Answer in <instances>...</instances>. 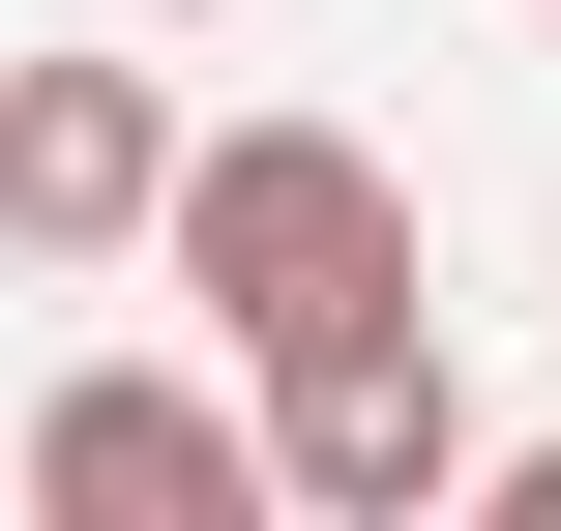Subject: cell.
I'll use <instances>...</instances> for the list:
<instances>
[{"label":"cell","mask_w":561,"mask_h":531,"mask_svg":"<svg viewBox=\"0 0 561 531\" xmlns=\"http://www.w3.org/2000/svg\"><path fill=\"white\" fill-rule=\"evenodd\" d=\"M0 236H30V266L178 236V89H148V59H0Z\"/></svg>","instance_id":"cell-3"},{"label":"cell","mask_w":561,"mask_h":531,"mask_svg":"<svg viewBox=\"0 0 561 531\" xmlns=\"http://www.w3.org/2000/svg\"><path fill=\"white\" fill-rule=\"evenodd\" d=\"M178 296H207L237 355L385 325V296H414V177H385L355 118H237V148H178Z\"/></svg>","instance_id":"cell-1"},{"label":"cell","mask_w":561,"mask_h":531,"mask_svg":"<svg viewBox=\"0 0 561 531\" xmlns=\"http://www.w3.org/2000/svg\"><path fill=\"white\" fill-rule=\"evenodd\" d=\"M503 531H561V443H503Z\"/></svg>","instance_id":"cell-5"},{"label":"cell","mask_w":561,"mask_h":531,"mask_svg":"<svg viewBox=\"0 0 561 531\" xmlns=\"http://www.w3.org/2000/svg\"><path fill=\"white\" fill-rule=\"evenodd\" d=\"M30 503H59V531H237V503H296V473H266V414H207V384L89 355V384L30 414Z\"/></svg>","instance_id":"cell-4"},{"label":"cell","mask_w":561,"mask_h":531,"mask_svg":"<svg viewBox=\"0 0 561 531\" xmlns=\"http://www.w3.org/2000/svg\"><path fill=\"white\" fill-rule=\"evenodd\" d=\"M266 473H296V531H414L444 473H473V384H444V325L385 296V325L266 355Z\"/></svg>","instance_id":"cell-2"}]
</instances>
